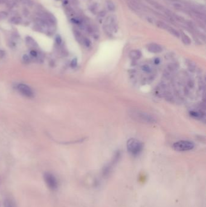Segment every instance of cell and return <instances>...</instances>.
I'll return each mask as SVG.
<instances>
[{"label":"cell","mask_w":206,"mask_h":207,"mask_svg":"<svg viewBox=\"0 0 206 207\" xmlns=\"http://www.w3.org/2000/svg\"><path fill=\"white\" fill-rule=\"evenodd\" d=\"M143 147L142 142L134 138H131L127 142L128 150L133 155L139 154L143 150Z\"/></svg>","instance_id":"obj_1"},{"label":"cell","mask_w":206,"mask_h":207,"mask_svg":"<svg viewBox=\"0 0 206 207\" xmlns=\"http://www.w3.org/2000/svg\"><path fill=\"white\" fill-rule=\"evenodd\" d=\"M195 147L194 142L189 141H180L174 143L172 147L177 152H187L192 150Z\"/></svg>","instance_id":"obj_2"},{"label":"cell","mask_w":206,"mask_h":207,"mask_svg":"<svg viewBox=\"0 0 206 207\" xmlns=\"http://www.w3.org/2000/svg\"><path fill=\"white\" fill-rule=\"evenodd\" d=\"M133 115V118L134 119L141 121L142 122H145V123H149V124H152L156 122L155 118L152 116V115L142 112V111H134L132 113Z\"/></svg>","instance_id":"obj_3"},{"label":"cell","mask_w":206,"mask_h":207,"mask_svg":"<svg viewBox=\"0 0 206 207\" xmlns=\"http://www.w3.org/2000/svg\"><path fill=\"white\" fill-rule=\"evenodd\" d=\"M43 180L49 189L52 190H55L57 188V181L53 174L49 172L45 173L43 174Z\"/></svg>","instance_id":"obj_4"},{"label":"cell","mask_w":206,"mask_h":207,"mask_svg":"<svg viewBox=\"0 0 206 207\" xmlns=\"http://www.w3.org/2000/svg\"><path fill=\"white\" fill-rule=\"evenodd\" d=\"M17 89L23 95L28 98H33L34 96V93L33 92L32 90L25 84H18L17 86Z\"/></svg>","instance_id":"obj_5"},{"label":"cell","mask_w":206,"mask_h":207,"mask_svg":"<svg viewBox=\"0 0 206 207\" xmlns=\"http://www.w3.org/2000/svg\"><path fill=\"white\" fill-rule=\"evenodd\" d=\"M147 49L149 52L153 54L160 53L163 50V49L161 45L155 43L149 44L147 45Z\"/></svg>","instance_id":"obj_6"},{"label":"cell","mask_w":206,"mask_h":207,"mask_svg":"<svg viewBox=\"0 0 206 207\" xmlns=\"http://www.w3.org/2000/svg\"><path fill=\"white\" fill-rule=\"evenodd\" d=\"M128 6L130 7L131 9L134 11H140L141 10L140 6L135 1L132 0H128L127 1Z\"/></svg>","instance_id":"obj_7"},{"label":"cell","mask_w":206,"mask_h":207,"mask_svg":"<svg viewBox=\"0 0 206 207\" xmlns=\"http://www.w3.org/2000/svg\"><path fill=\"white\" fill-rule=\"evenodd\" d=\"M130 57L133 60H137L141 56V52L139 50H133L130 53Z\"/></svg>","instance_id":"obj_8"},{"label":"cell","mask_w":206,"mask_h":207,"mask_svg":"<svg viewBox=\"0 0 206 207\" xmlns=\"http://www.w3.org/2000/svg\"><path fill=\"white\" fill-rule=\"evenodd\" d=\"M44 16H45V19L48 21V22H50L51 24H54L56 22V20L54 16L50 13H44Z\"/></svg>","instance_id":"obj_9"},{"label":"cell","mask_w":206,"mask_h":207,"mask_svg":"<svg viewBox=\"0 0 206 207\" xmlns=\"http://www.w3.org/2000/svg\"><path fill=\"white\" fill-rule=\"evenodd\" d=\"M164 30H166L167 31H168L169 32L171 33L172 35H174L176 37H179L180 36V33H179V32L177 31H176L175 29H173L172 27H171V26H168V25H166Z\"/></svg>","instance_id":"obj_10"},{"label":"cell","mask_w":206,"mask_h":207,"mask_svg":"<svg viewBox=\"0 0 206 207\" xmlns=\"http://www.w3.org/2000/svg\"><path fill=\"white\" fill-rule=\"evenodd\" d=\"M35 22L36 23V24L38 26H40V27H45L47 24V22L45 21L43 19L39 18H37L35 19Z\"/></svg>","instance_id":"obj_11"},{"label":"cell","mask_w":206,"mask_h":207,"mask_svg":"<svg viewBox=\"0 0 206 207\" xmlns=\"http://www.w3.org/2000/svg\"><path fill=\"white\" fill-rule=\"evenodd\" d=\"M10 22L13 24H20L22 22V18L18 16H14L11 18Z\"/></svg>","instance_id":"obj_12"},{"label":"cell","mask_w":206,"mask_h":207,"mask_svg":"<svg viewBox=\"0 0 206 207\" xmlns=\"http://www.w3.org/2000/svg\"><path fill=\"white\" fill-rule=\"evenodd\" d=\"M26 43L28 45L32 46V47H35V46L38 45L35 42V41L32 38H31L30 36H27L26 38Z\"/></svg>","instance_id":"obj_13"},{"label":"cell","mask_w":206,"mask_h":207,"mask_svg":"<svg viewBox=\"0 0 206 207\" xmlns=\"http://www.w3.org/2000/svg\"><path fill=\"white\" fill-rule=\"evenodd\" d=\"M107 4L108 6L109 10L111 11H114L115 10V5L114 2L111 0H107Z\"/></svg>","instance_id":"obj_14"},{"label":"cell","mask_w":206,"mask_h":207,"mask_svg":"<svg viewBox=\"0 0 206 207\" xmlns=\"http://www.w3.org/2000/svg\"><path fill=\"white\" fill-rule=\"evenodd\" d=\"M3 205L4 207H15L13 202L9 199H6L4 200Z\"/></svg>","instance_id":"obj_15"},{"label":"cell","mask_w":206,"mask_h":207,"mask_svg":"<svg viewBox=\"0 0 206 207\" xmlns=\"http://www.w3.org/2000/svg\"><path fill=\"white\" fill-rule=\"evenodd\" d=\"M182 40L185 44H190V40L188 36H187L184 33H182Z\"/></svg>","instance_id":"obj_16"},{"label":"cell","mask_w":206,"mask_h":207,"mask_svg":"<svg viewBox=\"0 0 206 207\" xmlns=\"http://www.w3.org/2000/svg\"><path fill=\"white\" fill-rule=\"evenodd\" d=\"M66 13L69 16H74L75 15V11H73L71 7H67L66 9Z\"/></svg>","instance_id":"obj_17"},{"label":"cell","mask_w":206,"mask_h":207,"mask_svg":"<svg viewBox=\"0 0 206 207\" xmlns=\"http://www.w3.org/2000/svg\"><path fill=\"white\" fill-rule=\"evenodd\" d=\"M17 6V2L15 0H13V1H11L10 2H9L7 4V6L9 7V8H13V7H15Z\"/></svg>","instance_id":"obj_18"},{"label":"cell","mask_w":206,"mask_h":207,"mask_svg":"<svg viewBox=\"0 0 206 207\" xmlns=\"http://www.w3.org/2000/svg\"><path fill=\"white\" fill-rule=\"evenodd\" d=\"M22 2L29 7H32L33 5V1L32 0H20Z\"/></svg>","instance_id":"obj_19"},{"label":"cell","mask_w":206,"mask_h":207,"mask_svg":"<svg viewBox=\"0 0 206 207\" xmlns=\"http://www.w3.org/2000/svg\"><path fill=\"white\" fill-rule=\"evenodd\" d=\"M142 70H143L144 72H147V73H149V72H151L152 71L151 67H150L149 65H143V66L142 67Z\"/></svg>","instance_id":"obj_20"},{"label":"cell","mask_w":206,"mask_h":207,"mask_svg":"<svg viewBox=\"0 0 206 207\" xmlns=\"http://www.w3.org/2000/svg\"><path fill=\"white\" fill-rule=\"evenodd\" d=\"M8 16V14L6 12H0V20H4Z\"/></svg>","instance_id":"obj_21"},{"label":"cell","mask_w":206,"mask_h":207,"mask_svg":"<svg viewBox=\"0 0 206 207\" xmlns=\"http://www.w3.org/2000/svg\"><path fill=\"white\" fill-rule=\"evenodd\" d=\"M71 21L72 22H73L74 24H78V25H80L82 24V21L79 18H71Z\"/></svg>","instance_id":"obj_22"},{"label":"cell","mask_w":206,"mask_h":207,"mask_svg":"<svg viewBox=\"0 0 206 207\" xmlns=\"http://www.w3.org/2000/svg\"><path fill=\"white\" fill-rule=\"evenodd\" d=\"M56 42L58 44H61L62 43V38L60 36V35H56Z\"/></svg>","instance_id":"obj_23"},{"label":"cell","mask_w":206,"mask_h":207,"mask_svg":"<svg viewBox=\"0 0 206 207\" xmlns=\"http://www.w3.org/2000/svg\"><path fill=\"white\" fill-rule=\"evenodd\" d=\"M83 43H84V44H85L87 47H89V46L90 45V43H91L90 41H89L88 38H84Z\"/></svg>","instance_id":"obj_24"},{"label":"cell","mask_w":206,"mask_h":207,"mask_svg":"<svg viewBox=\"0 0 206 207\" xmlns=\"http://www.w3.org/2000/svg\"><path fill=\"white\" fill-rule=\"evenodd\" d=\"M23 14L25 16H27L29 15V11L27 9H24L23 10Z\"/></svg>","instance_id":"obj_25"},{"label":"cell","mask_w":206,"mask_h":207,"mask_svg":"<svg viewBox=\"0 0 206 207\" xmlns=\"http://www.w3.org/2000/svg\"><path fill=\"white\" fill-rule=\"evenodd\" d=\"M77 59H73V61H71V65L72 67H76V65H77Z\"/></svg>","instance_id":"obj_26"},{"label":"cell","mask_w":206,"mask_h":207,"mask_svg":"<svg viewBox=\"0 0 206 207\" xmlns=\"http://www.w3.org/2000/svg\"><path fill=\"white\" fill-rule=\"evenodd\" d=\"M30 54L32 55V56H37V54H37V52H36V51H35V50H32L31 52H30Z\"/></svg>","instance_id":"obj_27"},{"label":"cell","mask_w":206,"mask_h":207,"mask_svg":"<svg viewBox=\"0 0 206 207\" xmlns=\"http://www.w3.org/2000/svg\"><path fill=\"white\" fill-rule=\"evenodd\" d=\"M155 64H159V63H160V59H158V58H157L155 60Z\"/></svg>","instance_id":"obj_28"},{"label":"cell","mask_w":206,"mask_h":207,"mask_svg":"<svg viewBox=\"0 0 206 207\" xmlns=\"http://www.w3.org/2000/svg\"><path fill=\"white\" fill-rule=\"evenodd\" d=\"M8 1V0H0V4H4Z\"/></svg>","instance_id":"obj_29"},{"label":"cell","mask_w":206,"mask_h":207,"mask_svg":"<svg viewBox=\"0 0 206 207\" xmlns=\"http://www.w3.org/2000/svg\"><path fill=\"white\" fill-rule=\"evenodd\" d=\"M1 184V178H0V185Z\"/></svg>","instance_id":"obj_30"},{"label":"cell","mask_w":206,"mask_h":207,"mask_svg":"<svg viewBox=\"0 0 206 207\" xmlns=\"http://www.w3.org/2000/svg\"><path fill=\"white\" fill-rule=\"evenodd\" d=\"M0 207H1V204H0Z\"/></svg>","instance_id":"obj_31"}]
</instances>
